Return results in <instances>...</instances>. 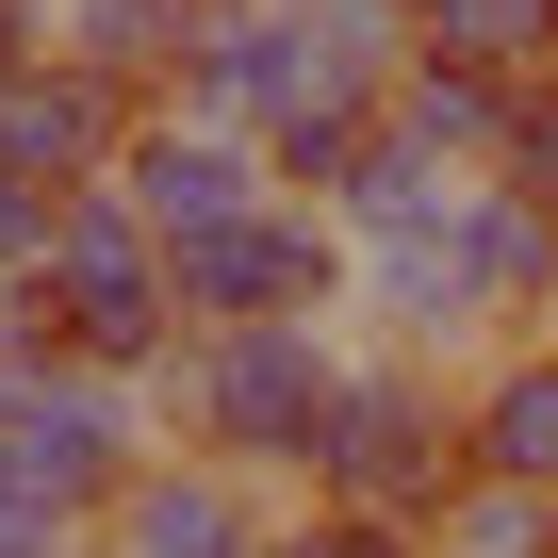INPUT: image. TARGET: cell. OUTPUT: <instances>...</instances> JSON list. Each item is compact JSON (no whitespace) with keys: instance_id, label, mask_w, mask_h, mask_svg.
<instances>
[{"instance_id":"8fae6325","label":"cell","mask_w":558,"mask_h":558,"mask_svg":"<svg viewBox=\"0 0 558 558\" xmlns=\"http://www.w3.org/2000/svg\"><path fill=\"white\" fill-rule=\"evenodd\" d=\"M378 132H395V148H444V165H476V181H493V132H509V83H476V66L411 50V66H395V99H378Z\"/></svg>"},{"instance_id":"7c38bea8","label":"cell","mask_w":558,"mask_h":558,"mask_svg":"<svg viewBox=\"0 0 558 558\" xmlns=\"http://www.w3.org/2000/svg\"><path fill=\"white\" fill-rule=\"evenodd\" d=\"M427 558H558V493H525V476H460V493L427 509Z\"/></svg>"},{"instance_id":"5bb4252c","label":"cell","mask_w":558,"mask_h":558,"mask_svg":"<svg viewBox=\"0 0 558 558\" xmlns=\"http://www.w3.org/2000/svg\"><path fill=\"white\" fill-rule=\"evenodd\" d=\"M263 558H427V542H411V525H362V509H279Z\"/></svg>"},{"instance_id":"30bf717a","label":"cell","mask_w":558,"mask_h":558,"mask_svg":"<svg viewBox=\"0 0 558 558\" xmlns=\"http://www.w3.org/2000/svg\"><path fill=\"white\" fill-rule=\"evenodd\" d=\"M34 17H50V50H83L99 83L181 99V50H197V17H214V0H34Z\"/></svg>"},{"instance_id":"6da1fadb","label":"cell","mask_w":558,"mask_h":558,"mask_svg":"<svg viewBox=\"0 0 558 558\" xmlns=\"http://www.w3.org/2000/svg\"><path fill=\"white\" fill-rule=\"evenodd\" d=\"M329 395H345V329H197L148 411L181 460H230L263 493H313V444H329Z\"/></svg>"},{"instance_id":"3957f363","label":"cell","mask_w":558,"mask_h":558,"mask_svg":"<svg viewBox=\"0 0 558 558\" xmlns=\"http://www.w3.org/2000/svg\"><path fill=\"white\" fill-rule=\"evenodd\" d=\"M460 378L411 362V345H345V395H329V444H313V493L296 509H362V525H411L460 493Z\"/></svg>"},{"instance_id":"4fadbf2b","label":"cell","mask_w":558,"mask_h":558,"mask_svg":"<svg viewBox=\"0 0 558 558\" xmlns=\"http://www.w3.org/2000/svg\"><path fill=\"white\" fill-rule=\"evenodd\" d=\"M493 181H509L525 214H558V66H542V83H509V132H493Z\"/></svg>"},{"instance_id":"7a4b0ae2","label":"cell","mask_w":558,"mask_h":558,"mask_svg":"<svg viewBox=\"0 0 558 558\" xmlns=\"http://www.w3.org/2000/svg\"><path fill=\"white\" fill-rule=\"evenodd\" d=\"M165 460V411L99 362H66L50 329H0V493H34L50 525L99 542V509Z\"/></svg>"},{"instance_id":"9c48e42d","label":"cell","mask_w":558,"mask_h":558,"mask_svg":"<svg viewBox=\"0 0 558 558\" xmlns=\"http://www.w3.org/2000/svg\"><path fill=\"white\" fill-rule=\"evenodd\" d=\"M460 460H476V476H525V493H558V329H542V345H493V362H460Z\"/></svg>"},{"instance_id":"ba28073f","label":"cell","mask_w":558,"mask_h":558,"mask_svg":"<svg viewBox=\"0 0 558 558\" xmlns=\"http://www.w3.org/2000/svg\"><path fill=\"white\" fill-rule=\"evenodd\" d=\"M116 197L148 214V246H197V230L263 214V197H279V165H263L246 132H214V116H181V99H165V116L116 148Z\"/></svg>"},{"instance_id":"2e32d148","label":"cell","mask_w":558,"mask_h":558,"mask_svg":"<svg viewBox=\"0 0 558 558\" xmlns=\"http://www.w3.org/2000/svg\"><path fill=\"white\" fill-rule=\"evenodd\" d=\"M0 558H83V525H50L34 493H0Z\"/></svg>"},{"instance_id":"9a60e30c","label":"cell","mask_w":558,"mask_h":558,"mask_svg":"<svg viewBox=\"0 0 558 558\" xmlns=\"http://www.w3.org/2000/svg\"><path fill=\"white\" fill-rule=\"evenodd\" d=\"M34 263H50V197L0 181V296H34Z\"/></svg>"},{"instance_id":"e0dca14e","label":"cell","mask_w":558,"mask_h":558,"mask_svg":"<svg viewBox=\"0 0 558 558\" xmlns=\"http://www.w3.org/2000/svg\"><path fill=\"white\" fill-rule=\"evenodd\" d=\"M0 329H17V296H0Z\"/></svg>"},{"instance_id":"d6986e66","label":"cell","mask_w":558,"mask_h":558,"mask_svg":"<svg viewBox=\"0 0 558 558\" xmlns=\"http://www.w3.org/2000/svg\"><path fill=\"white\" fill-rule=\"evenodd\" d=\"M17 17H34V0H17Z\"/></svg>"},{"instance_id":"52a82bcc","label":"cell","mask_w":558,"mask_h":558,"mask_svg":"<svg viewBox=\"0 0 558 558\" xmlns=\"http://www.w3.org/2000/svg\"><path fill=\"white\" fill-rule=\"evenodd\" d=\"M279 509L296 493H263V476H230V460H148L116 509H99V558H263L279 542Z\"/></svg>"},{"instance_id":"ac0fdd59","label":"cell","mask_w":558,"mask_h":558,"mask_svg":"<svg viewBox=\"0 0 558 558\" xmlns=\"http://www.w3.org/2000/svg\"><path fill=\"white\" fill-rule=\"evenodd\" d=\"M411 17H427V0H411Z\"/></svg>"},{"instance_id":"5b68a950","label":"cell","mask_w":558,"mask_h":558,"mask_svg":"<svg viewBox=\"0 0 558 558\" xmlns=\"http://www.w3.org/2000/svg\"><path fill=\"white\" fill-rule=\"evenodd\" d=\"M165 279H181V345H197V329H345L362 246H345V214H313V197H263V214L165 246Z\"/></svg>"},{"instance_id":"277c9868","label":"cell","mask_w":558,"mask_h":558,"mask_svg":"<svg viewBox=\"0 0 558 558\" xmlns=\"http://www.w3.org/2000/svg\"><path fill=\"white\" fill-rule=\"evenodd\" d=\"M17 329H50L66 362H99V378H165L181 362V279H165V246H148V214L99 181V197H50V263H34V296H17Z\"/></svg>"},{"instance_id":"ffe728a7","label":"cell","mask_w":558,"mask_h":558,"mask_svg":"<svg viewBox=\"0 0 558 558\" xmlns=\"http://www.w3.org/2000/svg\"><path fill=\"white\" fill-rule=\"evenodd\" d=\"M83 558H99V542H83Z\"/></svg>"},{"instance_id":"8992f818","label":"cell","mask_w":558,"mask_h":558,"mask_svg":"<svg viewBox=\"0 0 558 558\" xmlns=\"http://www.w3.org/2000/svg\"><path fill=\"white\" fill-rule=\"evenodd\" d=\"M329 99V66H313V34H296V0H214L197 17V50H181V116H214V132H279V116H313Z\"/></svg>"}]
</instances>
